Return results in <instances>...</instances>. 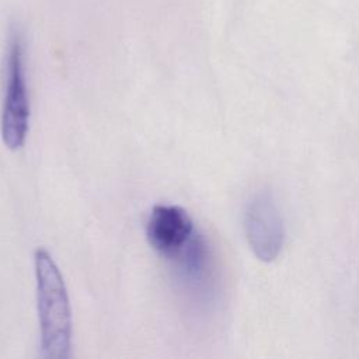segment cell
Listing matches in <instances>:
<instances>
[{"label":"cell","mask_w":359,"mask_h":359,"mask_svg":"<svg viewBox=\"0 0 359 359\" xmlns=\"http://www.w3.org/2000/svg\"><path fill=\"white\" fill-rule=\"evenodd\" d=\"M34 264L42 356L66 359L72 342V313L63 276L43 247L35 250Z\"/></svg>","instance_id":"6da1fadb"},{"label":"cell","mask_w":359,"mask_h":359,"mask_svg":"<svg viewBox=\"0 0 359 359\" xmlns=\"http://www.w3.org/2000/svg\"><path fill=\"white\" fill-rule=\"evenodd\" d=\"M24 56L22 35L20 31L14 29L8 38L7 80L0 121L3 143L11 150L22 147L29 128V101Z\"/></svg>","instance_id":"7a4b0ae2"},{"label":"cell","mask_w":359,"mask_h":359,"mask_svg":"<svg viewBox=\"0 0 359 359\" xmlns=\"http://www.w3.org/2000/svg\"><path fill=\"white\" fill-rule=\"evenodd\" d=\"M244 227L248 244L262 261H272L285 243L282 215L268 192L257 194L247 206Z\"/></svg>","instance_id":"3957f363"},{"label":"cell","mask_w":359,"mask_h":359,"mask_svg":"<svg viewBox=\"0 0 359 359\" xmlns=\"http://www.w3.org/2000/svg\"><path fill=\"white\" fill-rule=\"evenodd\" d=\"M194 222L177 205H154L146 222V238L160 255L172 259L194 237Z\"/></svg>","instance_id":"277c9868"}]
</instances>
